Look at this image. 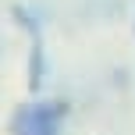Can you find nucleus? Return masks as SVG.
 <instances>
[{
  "label": "nucleus",
  "mask_w": 135,
  "mask_h": 135,
  "mask_svg": "<svg viewBox=\"0 0 135 135\" xmlns=\"http://www.w3.org/2000/svg\"><path fill=\"white\" fill-rule=\"evenodd\" d=\"M68 103L61 100H25L11 114V135H64Z\"/></svg>",
  "instance_id": "1"
},
{
  "label": "nucleus",
  "mask_w": 135,
  "mask_h": 135,
  "mask_svg": "<svg viewBox=\"0 0 135 135\" xmlns=\"http://www.w3.org/2000/svg\"><path fill=\"white\" fill-rule=\"evenodd\" d=\"M7 11H11V18H14V25H18V28H25L28 36H43V25H46V18H50L46 11L28 7V4H11Z\"/></svg>",
  "instance_id": "3"
},
{
  "label": "nucleus",
  "mask_w": 135,
  "mask_h": 135,
  "mask_svg": "<svg viewBox=\"0 0 135 135\" xmlns=\"http://www.w3.org/2000/svg\"><path fill=\"white\" fill-rule=\"evenodd\" d=\"M25 64H28V93L39 96L43 89H46V82H50V57H46V50H43L39 36H32V50H28Z\"/></svg>",
  "instance_id": "2"
}]
</instances>
